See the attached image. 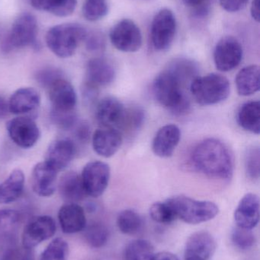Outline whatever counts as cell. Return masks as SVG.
<instances>
[{
	"label": "cell",
	"mask_w": 260,
	"mask_h": 260,
	"mask_svg": "<svg viewBox=\"0 0 260 260\" xmlns=\"http://www.w3.org/2000/svg\"><path fill=\"white\" fill-rule=\"evenodd\" d=\"M194 168L201 174L217 180H230L234 173V159L225 144L215 139L198 143L192 153Z\"/></svg>",
	"instance_id": "obj_1"
},
{
	"label": "cell",
	"mask_w": 260,
	"mask_h": 260,
	"mask_svg": "<svg viewBox=\"0 0 260 260\" xmlns=\"http://www.w3.org/2000/svg\"><path fill=\"white\" fill-rule=\"evenodd\" d=\"M184 82L168 68L156 77L153 92L156 100L174 115H183L189 111L190 103L183 92Z\"/></svg>",
	"instance_id": "obj_2"
},
{
	"label": "cell",
	"mask_w": 260,
	"mask_h": 260,
	"mask_svg": "<svg viewBox=\"0 0 260 260\" xmlns=\"http://www.w3.org/2000/svg\"><path fill=\"white\" fill-rule=\"evenodd\" d=\"M87 31L78 24L53 26L46 35V44L50 51L60 58L73 56L81 41H85Z\"/></svg>",
	"instance_id": "obj_3"
},
{
	"label": "cell",
	"mask_w": 260,
	"mask_h": 260,
	"mask_svg": "<svg viewBox=\"0 0 260 260\" xmlns=\"http://www.w3.org/2000/svg\"><path fill=\"white\" fill-rule=\"evenodd\" d=\"M190 91L198 105L209 106L225 101L230 95L228 79L217 73L196 77L190 85Z\"/></svg>",
	"instance_id": "obj_4"
},
{
	"label": "cell",
	"mask_w": 260,
	"mask_h": 260,
	"mask_svg": "<svg viewBox=\"0 0 260 260\" xmlns=\"http://www.w3.org/2000/svg\"><path fill=\"white\" fill-rule=\"evenodd\" d=\"M177 218L185 223L198 224L213 219L218 215L219 208L209 201H199L184 196H177L166 200Z\"/></svg>",
	"instance_id": "obj_5"
},
{
	"label": "cell",
	"mask_w": 260,
	"mask_h": 260,
	"mask_svg": "<svg viewBox=\"0 0 260 260\" xmlns=\"http://www.w3.org/2000/svg\"><path fill=\"white\" fill-rule=\"evenodd\" d=\"M38 23L30 13H23L16 18L10 30L5 37L1 48L4 53H9L17 49L37 47Z\"/></svg>",
	"instance_id": "obj_6"
},
{
	"label": "cell",
	"mask_w": 260,
	"mask_h": 260,
	"mask_svg": "<svg viewBox=\"0 0 260 260\" xmlns=\"http://www.w3.org/2000/svg\"><path fill=\"white\" fill-rule=\"evenodd\" d=\"M151 40L154 48L164 51L170 47L177 32V20L169 9L159 11L151 24Z\"/></svg>",
	"instance_id": "obj_7"
},
{
	"label": "cell",
	"mask_w": 260,
	"mask_h": 260,
	"mask_svg": "<svg viewBox=\"0 0 260 260\" xmlns=\"http://www.w3.org/2000/svg\"><path fill=\"white\" fill-rule=\"evenodd\" d=\"M109 38L117 50L125 53L137 51L143 43L140 28L130 19L122 20L113 26L110 30Z\"/></svg>",
	"instance_id": "obj_8"
},
{
	"label": "cell",
	"mask_w": 260,
	"mask_h": 260,
	"mask_svg": "<svg viewBox=\"0 0 260 260\" xmlns=\"http://www.w3.org/2000/svg\"><path fill=\"white\" fill-rule=\"evenodd\" d=\"M82 186L85 194L93 198L101 197L108 187L110 180V168L102 161L87 163L81 174Z\"/></svg>",
	"instance_id": "obj_9"
},
{
	"label": "cell",
	"mask_w": 260,
	"mask_h": 260,
	"mask_svg": "<svg viewBox=\"0 0 260 260\" xmlns=\"http://www.w3.org/2000/svg\"><path fill=\"white\" fill-rule=\"evenodd\" d=\"M6 129L12 142L24 149L32 148L41 136L38 125L29 117H15L9 120Z\"/></svg>",
	"instance_id": "obj_10"
},
{
	"label": "cell",
	"mask_w": 260,
	"mask_h": 260,
	"mask_svg": "<svg viewBox=\"0 0 260 260\" xmlns=\"http://www.w3.org/2000/svg\"><path fill=\"white\" fill-rule=\"evenodd\" d=\"M242 58V46L233 37H224L215 47L214 61L219 71L229 72L235 70L241 63Z\"/></svg>",
	"instance_id": "obj_11"
},
{
	"label": "cell",
	"mask_w": 260,
	"mask_h": 260,
	"mask_svg": "<svg viewBox=\"0 0 260 260\" xmlns=\"http://www.w3.org/2000/svg\"><path fill=\"white\" fill-rule=\"evenodd\" d=\"M56 229L54 220L51 217L41 215L32 218L23 231V247L33 249L43 241L52 238Z\"/></svg>",
	"instance_id": "obj_12"
},
{
	"label": "cell",
	"mask_w": 260,
	"mask_h": 260,
	"mask_svg": "<svg viewBox=\"0 0 260 260\" xmlns=\"http://www.w3.org/2000/svg\"><path fill=\"white\" fill-rule=\"evenodd\" d=\"M51 111L57 112H74L77 103V95L72 84L64 76L53 81L48 87Z\"/></svg>",
	"instance_id": "obj_13"
},
{
	"label": "cell",
	"mask_w": 260,
	"mask_h": 260,
	"mask_svg": "<svg viewBox=\"0 0 260 260\" xmlns=\"http://www.w3.org/2000/svg\"><path fill=\"white\" fill-rule=\"evenodd\" d=\"M216 241L209 232L192 234L186 241L185 260H210L216 250Z\"/></svg>",
	"instance_id": "obj_14"
},
{
	"label": "cell",
	"mask_w": 260,
	"mask_h": 260,
	"mask_svg": "<svg viewBox=\"0 0 260 260\" xmlns=\"http://www.w3.org/2000/svg\"><path fill=\"white\" fill-rule=\"evenodd\" d=\"M57 181V171L45 161L40 162L32 170V189L41 197H50L54 193Z\"/></svg>",
	"instance_id": "obj_15"
},
{
	"label": "cell",
	"mask_w": 260,
	"mask_h": 260,
	"mask_svg": "<svg viewBox=\"0 0 260 260\" xmlns=\"http://www.w3.org/2000/svg\"><path fill=\"white\" fill-rule=\"evenodd\" d=\"M76 154V147L70 139H58L47 148L45 162L56 171H63L70 165Z\"/></svg>",
	"instance_id": "obj_16"
},
{
	"label": "cell",
	"mask_w": 260,
	"mask_h": 260,
	"mask_svg": "<svg viewBox=\"0 0 260 260\" xmlns=\"http://www.w3.org/2000/svg\"><path fill=\"white\" fill-rule=\"evenodd\" d=\"M125 113V107L120 101L113 97L104 98L96 108V120L102 127L117 129L122 123Z\"/></svg>",
	"instance_id": "obj_17"
},
{
	"label": "cell",
	"mask_w": 260,
	"mask_h": 260,
	"mask_svg": "<svg viewBox=\"0 0 260 260\" xmlns=\"http://www.w3.org/2000/svg\"><path fill=\"white\" fill-rule=\"evenodd\" d=\"M237 227L252 230L259 221V198L254 193H247L241 199L235 212Z\"/></svg>",
	"instance_id": "obj_18"
},
{
	"label": "cell",
	"mask_w": 260,
	"mask_h": 260,
	"mask_svg": "<svg viewBox=\"0 0 260 260\" xmlns=\"http://www.w3.org/2000/svg\"><path fill=\"white\" fill-rule=\"evenodd\" d=\"M93 148L95 152L103 157H112L122 146V136L114 128L101 127L93 135Z\"/></svg>",
	"instance_id": "obj_19"
},
{
	"label": "cell",
	"mask_w": 260,
	"mask_h": 260,
	"mask_svg": "<svg viewBox=\"0 0 260 260\" xmlns=\"http://www.w3.org/2000/svg\"><path fill=\"white\" fill-rule=\"evenodd\" d=\"M115 78V70L112 64L105 58L90 59L86 66V79L92 88L110 85Z\"/></svg>",
	"instance_id": "obj_20"
},
{
	"label": "cell",
	"mask_w": 260,
	"mask_h": 260,
	"mask_svg": "<svg viewBox=\"0 0 260 260\" xmlns=\"http://www.w3.org/2000/svg\"><path fill=\"white\" fill-rule=\"evenodd\" d=\"M181 138L180 128L174 124L163 126L157 131L152 143V149L156 155L169 157L172 155Z\"/></svg>",
	"instance_id": "obj_21"
},
{
	"label": "cell",
	"mask_w": 260,
	"mask_h": 260,
	"mask_svg": "<svg viewBox=\"0 0 260 260\" xmlns=\"http://www.w3.org/2000/svg\"><path fill=\"white\" fill-rule=\"evenodd\" d=\"M9 113L15 115H22L33 112L41 104V96L34 88L25 87L18 88L9 99Z\"/></svg>",
	"instance_id": "obj_22"
},
{
	"label": "cell",
	"mask_w": 260,
	"mask_h": 260,
	"mask_svg": "<svg viewBox=\"0 0 260 260\" xmlns=\"http://www.w3.org/2000/svg\"><path fill=\"white\" fill-rule=\"evenodd\" d=\"M21 215L13 209H0V247L17 245Z\"/></svg>",
	"instance_id": "obj_23"
},
{
	"label": "cell",
	"mask_w": 260,
	"mask_h": 260,
	"mask_svg": "<svg viewBox=\"0 0 260 260\" xmlns=\"http://www.w3.org/2000/svg\"><path fill=\"white\" fill-rule=\"evenodd\" d=\"M58 220L65 234L78 233L86 226L85 211L77 203L64 205L58 212Z\"/></svg>",
	"instance_id": "obj_24"
},
{
	"label": "cell",
	"mask_w": 260,
	"mask_h": 260,
	"mask_svg": "<svg viewBox=\"0 0 260 260\" xmlns=\"http://www.w3.org/2000/svg\"><path fill=\"white\" fill-rule=\"evenodd\" d=\"M58 189L60 195L67 203H76L86 197L80 176L73 171L66 173L61 177Z\"/></svg>",
	"instance_id": "obj_25"
},
{
	"label": "cell",
	"mask_w": 260,
	"mask_h": 260,
	"mask_svg": "<svg viewBox=\"0 0 260 260\" xmlns=\"http://www.w3.org/2000/svg\"><path fill=\"white\" fill-rule=\"evenodd\" d=\"M24 187V174L21 169H15L0 184V204H9L22 195Z\"/></svg>",
	"instance_id": "obj_26"
},
{
	"label": "cell",
	"mask_w": 260,
	"mask_h": 260,
	"mask_svg": "<svg viewBox=\"0 0 260 260\" xmlns=\"http://www.w3.org/2000/svg\"><path fill=\"white\" fill-rule=\"evenodd\" d=\"M235 83L240 95H253L259 91V67L256 65L244 67L237 75Z\"/></svg>",
	"instance_id": "obj_27"
},
{
	"label": "cell",
	"mask_w": 260,
	"mask_h": 260,
	"mask_svg": "<svg viewBox=\"0 0 260 260\" xmlns=\"http://www.w3.org/2000/svg\"><path fill=\"white\" fill-rule=\"evenodd\" d=\"M238 124L243 129L259 135L260 133V103L250 102L243 105L238 114Z\"/></svg>",
	"instance_id": "obj_28"
},
{
	"label": "cell",
	"mask_w": 260,
	"mask_h": 260,
	"mask_svg": "<svg viewBox=\"0 0 260 260\" xmlns=\"http://www.w3.org/2000/svg\"><path fill=\"white\" fill-rule=\"evenodd\" d=\"M30 2L35 9L58 17L71 15L77 5V0H30Z\"/></svg>",
	"instance_id": "obj_29"
},
{
	"label": "cell",
	"mask_w": 260,
	"mask_h": 260,
	"mask_svg": "<svg viewBox=\"0 0 260 260\" xmlns=\"http://www.w3.org/2000/svg\"><path fill=\"white\" fill-rule=\"evenodd\" d=\"M154 255V247L150 241L135 240L125 247L123 260H151Z\"/></svg>",
	"instance_id": "obj_30"
},
{
	"label": "cell",
	"mask_w": 260,
	"mask_h": 260,
	"mask_svg": "<svg viewBox=\"0 0 260 260\" xmlns=\"http://www.w3.org/2000/svg\"><path fill=\"white\" fill-rule=\"evenodd\" d=\"M143 221L141 216L135 211L127 209L122 211L118 215L117 226L122 233L127 235H134L140 232Z\"/></svg>",
	"instance_id": "obj_31"
},
{
	"label": "cell",
	"mask_w": 260,
	"mask_h": 260,
	"mask_svg": "<svg viewBox=\"0 0 260 260\" xmlns=\"http://www.w3.org/2000/svg\"><path fill=\"white\" fill-rule=\"evenodd\" d=\"M85 236L87 244L93 248H101L106 244L108 239V231L107 228L100 223H93L85 226Z\"/></svg>",
	"instance_id": "obj_32"
},
{
	"label": "cell",
	"mask_w": 260,
	"mask_h": 260,
	"mask_svg": "<svg viewBox=\"0 0 260 260\" xmlns=\"http://www.w3.org/2000/svg\"><path fill=\"white\" fill-rule=\"evenodd\" d=\"M107 0H85L82 6V15L90 21H96L103 18L108 14Z\"/></svg>",
	"instance_id": "obj_33"
},
{
	"label": "cell",
	"mask_w": 260,
	"mask_h": 260,
	"mask_svg": "<svg viewBox=\"0 0 260 260\" xmlns=\"http://www.w3.org/2000/svg\"><path fill=\"white\" fill-rule=\"evenodd\" d=\"M69 245L63 238H56L48 244L41 253L40 260H67Z\"/></svg>",
	"instance_id": "obj_34"
},
{
	"label": "cell",
	"mask_w": 260,
	"mask_h": 260,
	"mask_svg": "<svg viewBox=\"0 0 260 260\" xmlns=\"http://www.w3.org/2000/svg\"><path fill=\"white\" fill-rule=\"evenodd\" d=\"M150 215L154 221L160 224H169L177 219L172 208L167 202H157L151 206Z\"/></svg>",
	"instance_id": "obj_35"
},
{
	"label": "cell",
	"mask_w": 260,
	"mask_h": 260,
	"mask_svg": "<svg viewBox=\"0 0 260 260\" xmlns=\"http://www.w3.org/2000/svg\"><path fill=\"white\" fill-rule=\"evenodd\" d=\"M232 241L235 247L247 250L253 247L256 243V238L251 230L237 227L232 232Z\"/></svg>",
	"instance_id": "obj_36"
},
{
	"label": "cell",
	"mask_w": 260,
	"mask_h": 260,
	"mask_svg": "<svg viewBox=\"0 0 260 260\" xmlns=\"http://www.w3.org/2000/svg\"><path fill=\"white\" fill-rule=\"evenodd\" d=\"M245 168L249 177L258 180L260 174V151L258 146L247 150L245 155Z\"/></svg>",
	"instance_id": "obj_37"
},
{
	"label": "cell",
	"mask_w": 260,
	"mask_h": 260,
	"mask_svg": "<svg viewBox=\"0 0 260 260\" xmlns=\"http://www.w3.org/2000/svg\"><path fill=\"white\" fill-rule=\"evenodd\" d=\"M143 115L141 110L137 109H125V115L122 119V123L119 126V129L134 131L139 129L143 123Z\"/></svg>",
	"instance_id": "obj_38"
},
{
	"label": "cell",
	"mask_w": 260,
	"mask_h": 260,
	"mask_svg": "<svg viewBox=\"0 0 260 260\" xmlns=\"http://www.w3.org/2000/svg\"><path fill=\"white\" fill-rule=\"evenodd\" d=\"M0 260H35V256L33 249L15 245L4 250Z\"/></svg>",
	"instance_id": "obj_39"
},
{
	"label": "cell",
	"mask_w": 260,
	"mask_h": 260,
	"mask_svg": "<svg viewBox=\"0 0 260 260\" xmlns=\"http://www.w3.org/2000/svg\"><path fill=\"white\" fill-rule=\"evenodd\" d=\"M53 123L63 129H70L76 123V116L74 112H57L51 111L50 114Z\"/></svg>",
	"instance_id": "obj_40"
},
{
	"label": "cell",
	"mask_w": 260,
	"mask_h": 260,
	"mask_svg": "<svg viewBox=\"0 0 260 260\" xmlns=\"http://www.w3.org/2000/svg\"><path fill=\"white\" fill-rule=\"evenodd\" d=\"M63 73L61 70L54 68L43 69L37 73L36 79L41 85L46 88L58 78L62 77Z\"/></svg>",
	"instance_id": "obj_41"
},
{
	"label": "cell",
	"mask_w": 260,
	"mask_h": 260,
	"mask_svg": "<svg viewBox=\"0 0 260 260\" xmlns=\"http://www.w3.org/2000/svg\"><path fill=\"white\" fill-rule=\"evenodd\" d=\"M85 41L87 49L90 51H99L105 47V38L99 32L87 33Z\"/></svg>",
	"instance_id": "obj_42"
},
{
	"label": "cell",
	"mask_w": 260,
	"mask_h": 260,
	"mask_svg": "<svg viewBox=\"0 0 260 260\" xmlns=\"http://www.w3.org/2000/svg\"><path fill=\"white\" fill-rule=\"evenodd\" d=\"M185 6L193 9L197 16L206 15L208 12L209 0H183Z\"/></svg>",
	"instance_id": "obj_43"
},
{
	"label": "cell",
	"mask_w": 260,
	"mask_h": 260,
	"mask_svg": "<svg viewBox=\"0 0 260 260\" xmlns=\"http://www.w3.org/2000/svg\"><path fill=\"white\" fill-rule=\"evenodd\" d=\"M249 0H219L221 7L229 12H236L245 7Z\"/></svg>",
	"instance_id": "obj_44"
},
{
	"label": "cell",
	"mask_w": 260,
	"mask_h": 260,
	"mask_svg": "<svg viewBox=\"0 0 260 260\" xmlns=\"http://www.w3.org/2000/svg\"><path fill=\"white\" fill-rule=\"evenodd\" d=\"M90 126L87 123H81L76 128V137L80 141L88 140L90 137Z\"/></svg>",
	"instance_id": "obj_45"
},
{
	"label": "cell",
	"mask_w": 260,
	"mask_h": 260,
	"mask_svg": "<svg viewBox=\"0 0 260 260\" xmlns=\"http://www.w3.org/2000/svg\"><path fill=\"white\" fill-rule=\"evenodd\" d=\"M151 260H180L177 256L169 252H160L154 254Z\"/></svg>",
	"instance_id": "obj_46"
},
{
	"label": "cell",
	"mask_w": 260,
	"mask_h": 260,
	"mask_svg": "<svg viewBox=\"0 0 260 260\" xmlns=\"http://www.w3.org/2000/svg\"><path fill=\"white\" fill-rule=\"evenodd\" d=\"M250 12H251L252 18H253L255 21L259 22L260 20L259 0H253V2H252L251 9H250Z\"/></svg>",
	"instance_id": "obj_47"
},
{
	"label": "cell",
	"mask_w": 260,
	"mask_h": 260,
	"mask_svg": "<svg viewBox=\"0 0 260 260\" xmlns=\"http://www.w3.org/2000/svg\"><path fill=\"white\" fill-rule=\"evenodd\" d=\"M9 113V103L3 96H0V118H6Z\"/></svg>",
	"instance_id": "obj_48"
}]
</instances>
